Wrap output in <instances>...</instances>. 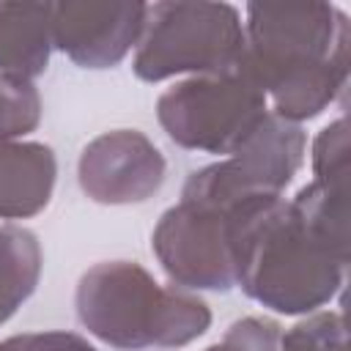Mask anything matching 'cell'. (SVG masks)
<instances>
[{"label":"cell","mask_w":351,"mask_h":351,"mask_svg":"<svg viewBox=\"0 0 351 351\" xmlns=\"http://www.w3.org/2000/svg\"><path fill=\"white\" fill-rule=\"evenodd\" d=\"M348 189L318 181L296 197H258L236 222V285L282 315H307L329 304L346 282Z\"/></svg>","instance_id":"obj_1"},{"label":"cell","mask_w":351,"mask_h":351,"mask_svg":"<svg viewBox=\"0 0 351 351\" xmlns=\"http://www.w3.org/2000/svg\"><path fill=\"white\" fill-rule=\"evenodd\" d=\"M244 38V69L291 123L321 115L346 88L351 27L332 3H247Z\"/></svg>","instance_id":"obj_2"},{"label":"cell","mask_w":351,"mask_h":351,"mask_svg":"<svg viewBox=\"0 0 351 351\" xmlns=\"http://www.w3.org/2000/svg\"><path fill=\"white\" fill-rule=\"evenodd\" d=\"M74 307L93 337L123 351L181 348L211 326V310L200 296L159 285L132 261L90 266L77 282Z\"/></svg>","instance_id":"obj_3"},{"label":"cell","mask_w":351,"mask_h":351,"mask_svg":"<svg viewBox=\"0 0 351 351\" xmlns=\"http://www.w3.org/2000/svg\"><path fill=\"white\" fill-rule=\"evenodd\" d=\"M244 49V22L236 5L162 0L148 3L132 71L143 82L222 74L241 66Z\"/></svg>","instance_id":"obj_4"},{"label":"cell","mask_w":351,"mask_h":351,"mask_svg":"<svg viewBox=\"0 0 351 351\" xmlns=\"http://www.w3.org/2000/svg\"><path fill=\"white\" fill-rule=\"evenodd\" d=\"M266 93L244 69L189 77L156 99L167 137L189 151L230 156L266 118Z\"/></svg>","instance_id":"obj_5"},{"label":"cell","mask_w":351,"mask_h":351,"mask_svg":"<svg viewBox=\"0 0 351 351\" xmlns=\"http://www.w3.org/2000/svg\"><path fill=\"white\" fill-rule=\"evenodd\" d=\"M255 200L258 197L239 206H217L181 197L170 206L151 233V250L165 274L189 291H230L236 285V222Z\"/></svg>","instance_id":"obj_6"},{"label":"cell","mask_w":351,"mask_h":351,"mask_svg":"<svg viewBox=\"0 0 351 351\" xmlns=\"http://www.w3.org/2000/svg\"><path fill=\"white\" fill-rule=\"evenodd\" d=\"M307 134L271 110L250 132V137L225 159L195 170L181 197L217 206H239L263 195H282L304 162Z\"/></svg>","instance_id":"obj_7"},{"label":"cell","mask_w":351,"mask_h":351,"mask_svg":"<svg viewBox=\"0 0 351 351\" xmlns=\"http://www.w3.org/2000/svg\"><path fill=\"white\" fill-rule=\"evenodd\" d=\"M162 151L137 129H112L93 137L77 162L82 192L101 206L145 203L165 184Z\"/></svg>","instance_id":"obj_8"},{"label":"cell","mask_w":351,"mask_h":351,"mask_svg":"<svg viewBox=\"0 0 351 351\" xmlns=\"http://www.w3.org/2000/svg\"><path fill=\"white\" fill-rule=\"evenodd\" d=\"M148 3L137 0H66L52 3V47L82 69L118 66L137 47Z\"/></svg>","instance_id":"obj_9"},{"label":"cell","mask_w":351,"mask_h":351,"mask_svg":"<svg viewBox=\"0 0 351 351\" xmlns=\"http://www.w3.org/2000/svg\"><path fill=\"white\" fill-rule=\"evenodd\" d=\"M55 151L36 140L0 143V219H27L49 206Z\"/></svg>","instance_id":"obj_10"},{"label":"cell","mask_w":351,"mask_h":351,"mask_svg":"<svg viewBox=\"0 0 351 351\" xmlns=\"http://www.w3.org/2000/svg\"><path fill=\"white\" fill-rule=\"evenodd\" d=\"M52 52V3H0V74L33 82Z\"/></svg>","instance_id":"obj_11"},{"label":"cell","mask_w":351,"mask_h":351,"mask_svg":"<svg viewBox=\"0 0 351 351\" xmlns=\"http://www.w3.org/2000/svg\"><path fill=\"white\" fill-rule=\"evenodd\" d=\"M41 277V244L33 230L0 225V324H5L36 291Z\"/></svg>","instance_id":"obj_12"},{"label":"cell","mask_w":351,"mask_h":351,"mask_svg":"<svg viewBox=\"0 0 351 351\" xmlns=\"http://www.w3.org/2000/svg\"><path fill=\"white\" fill-rule=\"evenodd\" d=\"M41 121V96L33 82L0 74V143L33 132Z\"/></svg>","instance_id":"obj_13"},{"label":"cell","mask_w":351,"mask_h":351,"mask_svg":"<svg viewBox=\"0 0 351 351\" xmlns=\"http://www.w3.org/2000/svg\"><path fill=\"white\" fill-rule=\"evenodd\" d=\"M280 351H348L343 315L335 310L307 315L280 337Z\"/></svg>","instance_id":"obj_14"},{"label":"cell","mask_w":351,"mask_h":351,"mask_svg":"<svg viewBox=\"0 0 351 351\" xmlns=\"http://www.w3.org/2000/svg\"><path fill=\"white\" fill-rule=\"evenodd\" d=\"M313 176L324 186L346 189V181H348V126H346V118L332 121L313 140Z\"/></svg>","instance_id":"obj_15"},{"label":"cell","mask_w":351,"mask_h":351,"mask_svg":"<svg viewBox=\"0 0 351 351\" xmlns=\"http://www.w3.org/2000/svg\"><path fill=\"white\" fill-rule=\"evenodd\" d=\"M280 324L261 315L239 318L228 326L219 343L208 346L206 351H280Z\"/></svg>","instance_id":"obj_16"},{"label":"cell","mask_w":351,"mask_h":351,"mask_svg":"<svg viewBox=\"0 0 351 351\" xmlns=\"http://www.w3.org/2000/svg\"><path fill=\"white\" fill-rule=\"evenodd\" d=\"M0 351H96L74 332H27L0 340Z\"/></svg>","instance_id":"obj_17"}]
</instances>
